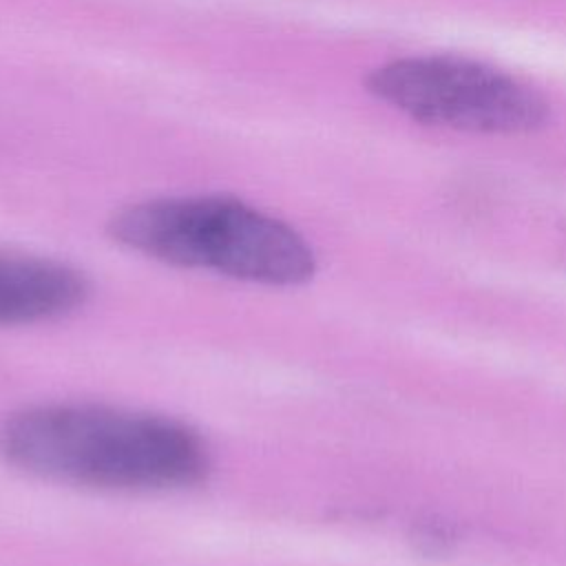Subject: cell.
I'll use <instances>...</instances> for the list:
<instances>
[{"instance_id":"6da1fadb","label":"cell","mask_w":566,"mask_h":566,"mask_svg":"<svg viewBox=\"0 0 566 566\" xmlns=\"http://www.w3.org/2000/svg\"><path fill=\"white\" fill-rule=\"evenodd\" d=\"M2 455L35 475L117 491L181 489L210 467L186 424L102 405H38L0 429Z\"/></svg>"},{"instance_id":"7a4b0ae2","label":"cell","mask_w":566,"mask_h":566,"mask_svg":"<svg viewBox=\"0 0 566 566\" xmlns=\"http://www.w3.org/2000/svg\"><path fill=\"white\" fill-rule=\"evenodd\" d=\"M111 232L157 261L252 283L296 285L314 272V252L294 228L228 197L142 201L122 210Z\"/></svg>"},{"instance_id":"277c9868","label":"cell","mask_w":566,"mask_h":566,"mask_svg":"<svg viewBox=\"0 0 566 566\" xmlns=\"http://www.w3.org/2000/svg\"><path fill=\"white\" fill-rule=\"evenodd\" d=\"M84 279L55 261L0 252V325L38 323L77 307Z\"/></svg>"},{"instance_id":"5b68a950","label":"cell","mask_w":566,"mask_h":566,"mask_svg":"<svg viewBox=\"0 0 566 566\" xmlns=\"http://www.w3.org/2000/svg\"><path fill=\"white\" fill-rule=\"evenodd\" d=\"M418 542L422 544L424 551H444V546L449 542H453V535H451L449 526H444L440 522H427L420 528Z\"/></svg>"},{"instance_id":"3957f363","label":"cell","mask_w":566,"mask_h":566,"mask_svg":"<svg viewBox=\"0 0 566 566\" xmlns=\"http://www.w3.org/2000/svg\"><path fill=\"white\" fill-rule=\"evenodd\" d=\"M367 88L416 122L453 130L520 135L548 119L546 99L528 84L455 55L387 62L369 73Z\"/></svg>"}]
</instances>
